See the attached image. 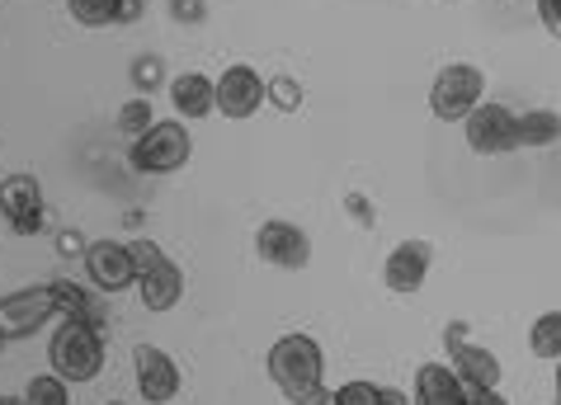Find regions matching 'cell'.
I'll use <instances>...</instances> for the list:
<instances>
[{
	"mask_svg": "<svg viewBox=\"0 0 561 405\" xmlns=\"http://www.w3.org/2000/svg\"><path fill=\"white\" fill-rule=\"evenodd\" d=\"M264 372L278 386V396L288 405H331V386H325V354L311 335L293 331L270 345Z\"/></svg>",
	"mask_w": 561,
	"mask_h": 405,
	"instance_id": "cell-1",
	"label": "cell"
},
{
	"mask_svg": "<svg viewBox=\"0 0 561 405\" xmlns=\"http://www.w3.org/2000/svg\"><path fill=\"white\" fill-rule=\"evenodd\" d=\"M48 363H53L57 378H67L71 386L95 382L104 372V325L61 316L53 339H48Z\"/></svg>",
	"mask_w": 561,
	"mask_h": 405,
	"instance_id": "cell-2",
	"label": "cell"
},
{
	"mask_svg": "<svg viewBox=\"0 0 561 405\" xmlns=\"http://www.w3.org/2000/svg\"><path fill=\"white\" fill-rule=\"evenodd\" d=\"M190 155H194V132L184 128V118H156L142 137H133L128 161L137 175L161 180V175H175V170L190 165Z\"/></svg>",
	"mask_w": 561,
	"mask_h": 405,
	"instance_id": "cell-3",
	"label": "cell"
},
{
	"mask_svg": "<svg viewBox=\"0 0 561 405\" xmlns=\"http://www.w3.org/2000/svg\"><path fill=\"white\" fill-rule=\"evenodd\" d=\"M137 259V302L147 311H175L184 302V274L175 259H165V251L147 236L128 241Z\"/></svg>",
	"mask_w": 561,
	"mask_h": 405,
	"instance_id": "cell-4",
	"label": "cell"
},
{
	"mask_svg": "<svg viewBox=\"0 0 561 405\" xmlns=\"http://www.w3.org/2000/svg\"><path fill=\"white\" fill-rule=\"evenodd\" d=\"M481 100H486V71L472 61H448L430 85V114L439 123H462Z\"/></svg>",
	"mask_w": 561,
	"mask_h": 405,
	"instance_id": "cell-5",
	"label": "cell"
},
{
	"mask_svg": "<svg viewBox=\"0 0 561 405\" xmlns=\"http://www.w3.org/2000/svg\"><path fill=\"white\" fill-rule=\"evenodd\" d=\"M462 137H467V151L472 155H510V151H519V114L505 104L481 100L472 114L462 118Z\"/></svg>",
	"mask_w": 561,
	"mask_h": 405,
	"instance_id": "cell-6",
	"label": "cell"
},
{
	"mask_svg": "<svg viewBox=\"0 0 561 405\" xmlns=\"http://www.w3.org/2000/svg\"><path fill=\"white\" fill-rule=\"evenodd\" d=\"M61 316L57 306V284H38V288H20V292H5L0 298V331L5 339H28L38 335L48 321Z\"/></svg>",
	"mask_w": 561,
	"mask_h": 405,
	"instance_id": "cell-7",
	"label": "cell"
},
{
	"mask_svg": "<svg viewBox=\"0 0 561 405\" xmlns=\"http://www.w3.org/2000/svg\"><path fill=\"white\" fill-rule=\"evenodd\" d=\"M444 345H448V363H454V372L462 378L467 392H495L505 378V368H501V358H495L486 345H467V325L454 321L444 331Z\"/></svg>",
	"mask_w": 561,
	"mask_h": 405,
	"instance_id": "cell-8",
	"label": "cell"
},
{
	"mask_svg": "<svg viewBox=\"0 0 561 405\" xmlns=\"http://www.w3.org/2000/svg\"><path fill=\"white\" fill-rule=\"evenodd\" d=\"M85 278L95 284V292H108V298H118V292L137 288V259H133V245L128 241H90L85 245Z\"/></svg>",
	"mask_w": 561,
	"mask_h": 405,
	"instance_id": "cell-9",
	"label": "cell"
},
{
	"mask_svg": "<svg viewBox=\"0 0 561 405\" xmlns=\"http://www.w3.org/2000/svg\"><path fill=\"white\" fill-rule=\"evenodd\" d=\"M260 104H270V81L245 67V61H231V67L217 76V114L222 118H255Z\"/></svg>",
	"mask_w": 561,
	"mask_h": 405,
	"instance_id": "cell-10",
	"label": "cell"
},
{
	"mask_svg": "<svg viewBox=\"0 0 561 405\" xmlns=\"http://www.w3.org/2000/svg\"><path fill=\"white\" fill-rule=\"evenodd\" d=\"M43 212H48V202H43V184L34 175H5L0 180V217H5V227L14 231V236H38Z\"/></svg>",
	"mask_w": 561,
	"mask_h": 405,
	"instance_id": "cell-11",
	"label": "cell"
},
{
	"mask_svg": "<svg viewBox=\"0 0 561 405\" xmlns=\"http://www.w3.org/2000/svg\"><path fill=\"white\" fill-rule=\"evenodd\" d=\"M430 264H434V245L430 241H401L392 245V255L382 259V284L387 292L397 298H415L430 278Z\"/></svg>",
	"mask_w": 561,
	"mask_h": 405,
	"instance_id": "cell-12",
	"label": "cell"
},
{
	"mask_svg": "<svg viewBox=\"0 0 561 405\" xmlns=\"http://www.w3.org/2000/svg\"><path fill=\"white\" fill-rule=\"evenodd\" d=\"M133 372H137V392H142L147 405H165L180 396V363L165 349L156 345H137L133 349Z\"/></svg>",
	"mask_w": 561,
	"mask_h": 405,
	"instance_id": "cell-13",
	"label": "cell"
},
{
	"mask_svg": "<svg viewBox=\"0 0 561 405\" xmlns=\"http://www.w3.org/2000/svg\"><path fill=\"white\" fill-rule=\"evenodd\" d=\"M255 255L274 269H307L311 264V236L298 222H264L255 231Z\"/></svg>",
	"mask_w": 561,
	"mask_h": 405,
	"instance_id": "cell-14",
	"label": "cell"
},
{
	"mask_svg": "<svg viewBox=\"0 0 561 405\" xmlns=\"http://www.w3.org/2000/svg\"><path fill=\"white\" fill-rule=\"evenodd\" d=\"M165 95H170L175 118H184V123H198V118L217 114V81H213V76H204V71L175 76V81L165 85Z\"/></svg>",
	"mask_w": 561,
	"mask_h": 405,
	"instance_id": "cell-15",
	"label": "cell"
},
{
	"mask_svg": "<svg viewBox=\"0 0 561 405\" xmlns=\"http://www.w3.org/2000/svg\"><path fill=\"white\" fill-rule=\"evenodd\" d=\"M411 405H467V386L454 363H420L411 382Z\"/></svg>",
	"mask_w": 561,
	"mask_h": 405,
	"instance_id": "cell-16",
	"label": "cell"
},
{
	"mask_svg": "<svg viewBox=\"0 0 561 405\" xmlns=\"http://www.w3.org/2000/svg\"><path fill=\"white\" fill-rule=\"evenodd\" d=\"M557 142H561L557 108H528V114H519V147H557Z\"/></svg>",
	"mask_w": 561,
	"mask_h": 405,
	"instance_id": "cell-17",
	"label": "cell"
},
{
	"mask_svg": "<svg viewBox=\"0 0 561 405\" xmlns=\"http://www.w3.org/2000/svg\"><path fill=\"white\" fill-rule=\"evenodd\" d=\"M57 306H61V316H76V321H90V325H108L100 298H90L85 288L67 284V278H57Z\"/></svg>",
	"mask_w": 561,
	"mask_h": 405,
	"instance_id": "cell-18",
	"label": "cell"
},
{
	"mask_svg": "<svg viewBox=\"0 0 561 405\" xmlns=\"http://www.w3.org/2000/svg\"><path fill=\"white\" fill-rule=\"evenodd\" d=\"M528 354L557 363L561 358V311H542V316L528 325Z\"/></svg>",
	"mask_w": 561,
	"mask_h": 405,
	"instance_id": "cell-19",
	"label": "cell"
},
{
	"mask_svg": "<svg viewBox=\"0 0 561 405\" xmlns=\"http://www.w3.org/2000/svg\"><path fill=\"white\" fill-rule=\"evenodd\" d=\"M67 14L81 28H108L118 24V0H67Z\"/></svg>",
	"mask_w": 561,
	"mask_h": 405,
	"instance_id": "cell-20",
	"label": "cell"
},
{
	"mask_svg": "<svg viewBox=\"0 0 561 405\" xmlns=\"http://www.w3.org/2000/svg\"><path fill=\"white\" fill-rule=\"evenodd\" d=\"M24 401L28 405H71V382L57 378V372H43V378L24 386Z\"/></svg>",
	"mask_w": 561,
	"mask_h": 405,
	"instance_id": "cell-21",
	"label": "cell"
},
{
	"mask_svg": "<svg viewBox=\"0 0 561 405\" xmlns=\"http://www.w3.org/2000/svg\"><path fill=\"white\" fill-rule=\"evenodd\" d=\"M128 76H133V90H137V95H147V100H151V90H161V85H165V61L156 57V53H147V57H137V61H133Z\"/></svg>",
	"mask_w": 561,
	"mask_h": 405,
	"instance_id": "cell-22",
	"label": "cell"
},
{
	"mask_svg": "<svg viewBox=\"0 0 561 405\" xmlns=\"http://www.w3.org/2000/svg\"><path fill=\"white\" fill-rule=\"evenodd\" d=\"M151 123H156V114H151V100L147 95H133L128 104L118 108V132H128V137H142Z\"/></svg>",
	"mask_w": 561,
	"mask_h": 405,
	"instance_id": "cell-23",
	"label": "cell"
},
{
	"mask_svg": "<svg viewBox=\"0 0 561 405\" xmlns=\"http://www.w3.org/2000/svg\"><path fill=\"white\" fill-rule=\"evenodd\" d=\"M382 396V386L378 382H364V378H354V382H340L335 392H331V405H378Z\"/></svg>",
	"mask_w": 561,
	"mask_h": 405,
	"instance_id": "cell-24",
	"label": "cell"
},
{
	"mask_svg": "<svg viewBox=\"0 0 561 405\" xmlns=\"http://www.w3.org/2000/svg\"><path fill=\"white\" fill-rule=\"evenodd\" d=\"M270 104H274V108H284V114L302 108V85L293 81V76H274V81H270Z\"/></svg>",
	"mask_w": 561,
	"mask_h": 405,
	"instance_id": "cell-25",
	"label": "cell"
},
{
	"mask_svg": "<svg viewBox=\"0 0 561 405\" xmlns=\"http://www.w3.org/2000/svg\"><path fill=\"white\" fill-rule=\"evenodd\" d=\"M170 14H175V24H204L208 5L204 0H170Z\"/></svg>",
	"mask_w": 561,
	"mask_h": 405,
	"instance_id": "cell-26",
	"label": "cell"
},
{
	"mask_svg": "<svg viewBox=\"0 0 561 405\" xmlns=\"http://www.w3.org/2000/svg\"><path fill=\"white\" fill-rule=\"evenodd\" d=\"M345 208H350V217H354L358 227H368V231L378 227V208H373V202H368L364 194H350V198H345Z\"/></svg>",
	"mask_w": 561,
	"mask_h": 405,
	"instance_id": "cell-27",
	"label": "cell"
},
{
	"mask_svg": "<svg viewBox=\"0 0 561 405\" xmlns=\"http://www.w3.org/2000/svg\"><path fill=\"white\" fill-rule=\"evenodd\" d=\"M538 20L552 38H561V0H538Z\"/></svg>",
	"mask_w": 561,
	"mask_h": 405,
	"instance_id": "cell-28",
	"label": "cell"
},
{
	"mask_svg": "<svg viewBox=\"0 0 561 405\" xmlns=\"http://www.w3.org/2000/svg\"><path fill=\"white\" fill-rule=\"evenodd\" d=\"M147 14V0H118V24H137Z\"/></svg>",
	"mask_w": 561,
	"mask_h": 405,
	"instance_id": "cell-29",
	"label": "cell"
},
{
	"mask_svg": "<svg viewBox=\"0 0 561 405\" xmlns=\"http://www.w3.org/2000/svg\"><path fill=\"white\" fill-rule=\"evenodd\" d=\"M378 405H411V392H401V386H382Z\"/></svg>",
	"mask_w": 561,
	"mask_h": 405,
	"instance_id": "cell-30",
	"label": "cell"
},
{
	"mask_svg": "<svg viewBox=\"0 0 561 405\" xmlns=\"http://www.w3.org/2000/svg\"><path fill=\"white\" fill-rule=\"evenodd\" d=\"M467 405H510L501 392H467Z\"/></svg>",
	"mask_w": 561,
	"mask_h": 405,
	"instance_id": "cell-31",
	"label": "cell"
},
{
	"mask_svg": "<svg viewBox=\"0 0 561 405\" xmlns=\"http://www.w3.org/2000/svg\"><path fill=\"white\" fill-rule=\"evenodd\" d=\"M57 251H61V255H76V251H81V236H76V231H61V236H57Z\"/></svg>",
	"mask_w": 561,
	"mask_h": 405,
	"instance_id": "cell-32",
	"label": "cell"
},
{
	"mask_svg": "<svg viewBox=\"0 0 561 405\" xmlns=\"http://www.w3.org/2000/svg\"><path fill=\"white\" fill-rule=\"evenodd\" d=\"M552 405H561V358H557V396H552Z\"/></svg>",
	"mask_w": 561,
	"mask_h": 405,
	"instance_id": "cell-33",
	"label": "cell"
},
{
	"mask_svg": "<svg viewBox=\"0 0 561 405\" xmlns=\"http://www.w3.org/2000/svg\"><path fill=\"white\" fill-rule=\"evenodd\" d=\"M0 405H28L24 396H0Z\"/></svg>",
	"mask_w": 561,
	"mask_h": 405,
	"instance_id": "cell-34",
	"label": "cell"
},
{
	"mask_svg": "<svg viewBox=\"0 0 561 405\" xmlns=\"http://www.w3.org/2000/svg\"><path fill=\"white\" fill-rule=\"evenodd\" d=\"M5 345H10V339H5V331H0V354H5Z\"/></svg>",
	"mask_w": 561,
	"mask_h": 405,
	"instance_id": "cell-35",
	"label": "cell"
},
{
	"mask_svg": "<svg viewBox=\"0 0 561 405\" xmlns=\"http://www.w3.org/2000/svg\"><path fill=\"white\" fill-rule=\"evenodd\" d=\"M444 5H462V0H444Z\"/></svg>",
	"mask_w": 561,
	"mask_h": 405,
	"instance_id": "cell-36",
	"label": "cell"
}]
</instances>
